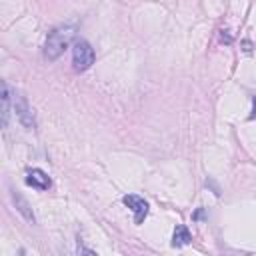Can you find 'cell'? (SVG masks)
I'll use <instances>...</instances> for the list:
<instances>
[{
  "mask_svg": "<svg viewBox=\"0 0 256 256\" xmlns=\"http://www.w3.org/2000/svg\"><path fill=\"white\" fill-rule=\"evenodd\" d=\"M190 240H192V236H190L188 228L178 224L174 228V234H172V246H186V244H190Z\"/></svg>",
  "mask_w": 256,
  "mask_h": 256,
  "instance_id": "ba28073f",
  "label": "cell"
},
{
  "mask_svg": "<svg viewBox=\"0 0 256 256\" xmlns=\"http://www.w3.org/2000/svg\"><path fill=\"white\" fill-rule=\"evenodd\" d=\"M122 202L134 212V222H136V224H142L144 218L148 216V202H146L144 198L136 196V194H126V196L122 198Z\"/></svg>",
  "mask_w": 256,
  "mask_h": 256,
  "instance_id": "3957f363",
  "label": "cell"
},
{
  "mask_svg": "<svg viewBox=\"0 0 256 256\" xmlns=\"http://www.w3.org/2000/svg\"><path fill=\"white\" fill-rule=\"evenodd\" d=\"M94 48L86 42V40H78L72 48V64L78 72H84L88 70L92 64H94Z\"/></svg>",
  "mask_w": 256,
  "mask_h": 256,
  "instance_id": "7a4b0ae2",
  "label": "cell"
},
{
  "mask_svg": "<svg viewBox=\"0 0 256 256\" xmlns=\"http://www.w3.org/2000/svg\"><path fill=\"white\" fill-rule=\"evenodd\" d=\"M74 34H76V28L74 26H60V28H54L46 42H44V56L52 62L56 58L62 56V52L70 46V42L74 40Z\"/></svg>",
  "mask_w": 256,
  "mask_h": 256,
  "instance_id": "6da1fadb",
  "label": "cell"
},
{
  "mask_svg": "<svg viewBox=\"0 0 256 256\" xmlns=\"http://www.w3.org/2000/svg\"><path fill=\"white\" fill-rule=\"evenodd\" d=\"M14 110H16L18 120H20L26 128H34V126H36V122H34V114H32V108H30L28 100H26L22 94H16V98H14Z\"/></svg>",
  "mask_w": 256,
  "mask_h": 256,
  "instance_id": "277c9868",
  "label": "cell"
},
{
  "mask_svg": "<svg viewBox=\"0 0 256 256\" xmlns=\"http://www.w3.org/2000/svg\"><path fill=\"white\" fill-rule=\"evenodd\" d=\"M0 100H2L0 120H2V126L6 128V124H8V116H10V90H8V84H6V82H2V94H0Z\"/></svg>",
  "mask_w": 256,
  "mask_h": 256,
  "instance_id": "8992f818",
  "label": "cell"
},
{
  "mask_svg": "<svg viewBox=\"0 0 256 256\" xmlns=\"http://www.w3.org/2000/svg\"><path fill=\"white\" fill-rule=\"evenodd\" d=\"M26 184L32 186V188H38V190H48L52 182H50V178H48L46 172H42L40 168H32V170H28Z\"/></svg>",
  "mask_w": 256,
  "mask_h": 256,
  "instance_id": "5b68a950",
  "label": "cell"
},
{
  "mask_svg": "<svg viewBox=\"0 0 256 256\" xmlns=\"http://www.w3.org/2000/svg\"><path fill=\"white\" fill-rule=\"evenodd\" d=\"M12 200H14V204H16V210L28 220V222H34V214H32V208H30V204L16 192V190H12Z\"/></svg>",
  "mask_w": 256,
  "mask_h": 256,
  "instance_id": "52a82bcc",
  "label": "cell"
},
{
  "mask_svg": "<svg viewBox=\"0 0 256 256\" xmlns=\"http://www.w3.org/2000/svg\"><path fill=\"white\" fill-rule=\"evenodd\" d=\"M250 118H256V96H254V102H252V114Z\"/></svg>",
  "mask_w": 256,
  "mask_h": 256,
  "instance_id": "9c48e42d",
  "label": "cell"
}]
</instances>
